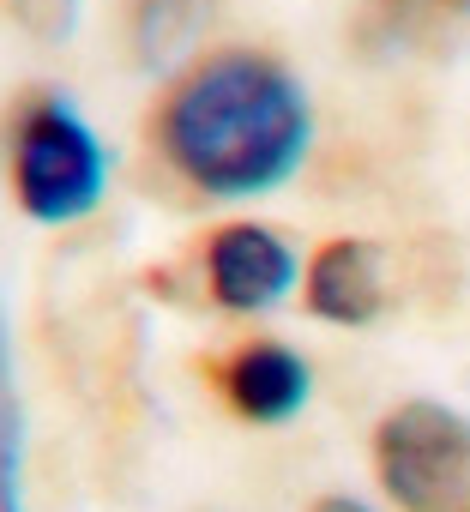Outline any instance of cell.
<instances>
[{"label": "cell", "mask_w": 470, "mask_h": 512, "mask_svg": "<svg viewBox=\"0 0 470 512\" xmlns=\"http://www.w3.org/2000/svg\"><path fill=\"white\" fill-rule=\"evenodd\" d=\"M157 157L205 199H260L296 181L314 145L308 85L266 49L193 55L157 103Z\"/></svg>", "instance_id": "6da1fadb"}, {"label": "cell", "mask_w": 470, "mask_h": 512, "mask_svg": "<svg viewBox=\"0 0 470 512\" xmlns=\"http://www.w3.org/2000/svg\"><path fill=\"white\" fill-rule=\"evenodd\" d=\"M7 175L13 199L31 223H79L109 193V145L85 121V109L61 91H31L7 127Z\"/></svg>", "instance_id": "7a4b0ae2"}, {"label": "cell", "mask_w": 470, "mask_h": 512, "mask_svg": "<svg viewBox=\"0 0 470 512\" xmlns=\"http://www.w3.org/2000/svg\"><path fill=\"white\" fill-rule=\"evenodd\" d=\"M374 476L398 512H470V416L404 398L374 428Z\"/></svg>", "instance_id": "3957f363"}, {"label": "cell", "mask_w": 470, "mask_h": 512, "mask_svg": "<svg viewBox=\"0 0 470 512\" xmlns=\"http://www.w3.org/2000/svg\"><path fill=\"white\" fill-rule=\"evenodd\" d=\"M199 266H205L211 302L229 308V314H266V308H278V302L296 290V278H302L296 247H290L272 223H254V217L217 223V229L205 235Z\"/></svg>", "instance_id": "277c9868"}, {"label": "cell", "mask_w": 470, "mask_h": 512, "mask_svg": "<svg viewBox=\"0 0 470 512\" xmlns=\"http://www.w3.org/2000/svg\"><path fill=\"white\" fill-rule=\"evenodd\" d=\"M302 302L326 326H374L386 314V253L368 235H332L302 266Z\"/></svg>", "instance_id": "5b68a950"}, {"label": "cell", "mask_w": 470, "mask_h": 512, "mask_svg": "<svg viewBox=\"0 0 470 512\" xmlns=\"http://www.w3.org/2000/svg\"><path fill=\"white\" fill-rule=\"evenodd\" d=\"M217 392H223V404L242 416V422L278 428V422L302 416V404H308V392H314V374H308V362H302L290 344L254 338V344H242V350L223 356Z\"/></svg>", "instance_id": "8992f818"}, {"label": "cell", "mask_w": 470, "mask_h": 512, "mask_svg": "<svg viewBox=\"0 0 470 512\" xmlns=\"http://www.w3.org/2000/svg\"><path fill=\"white\" fill-rule=\"evenodd\" d=\"M362 43L374 55L458 61L470 49V0H362Z\"/></svg>", "instance_id": "52a82bcc"}, {"label": "cell", "mask_w": 470, "mask_h": 512, "mask_svg": "<svg viewBox=\"0 0 470 512\" xmlns=\"http://www.w3.org/2000/svg\"><path fill=\"white\" fill-rule=\"evenodd\" d=\"M0 512H37L31 506V440H25V398H19V362L0 320Z\"/></svg>", "instance_id": "ba28073f"}, {"label": "cell", "mask_w": 470, "mask_h": 512, "mask_svg": "<svg viewBox=\"0 0 470 512\" xmlns=\"http://www.w3.org/2000/svg\"><path fill=\"white\" fill-rule=\"evenodd\" d=\"M199 25H205V0H127V43L139 67L187 61Z\"/></svg>", "instance_id": "9c48e42d"}, {"label": "cell", "mask_w": 470, "mask_h": 512, "mask_svg": "<svg viewBox=\"0 0 470 512\" xmlns=\"http://www.w3.org/2000/svg\"><path fill=\"white\" fill-rule=\"evenodd\" d=\"M7 7V19L31 37V43H67L79 31V13L85 0H0Z\"/></svg>", "instance_id": "30bf717a"}, {"label": "cell", "mask_w": 470, "mask_h": 512, "mask_svg": "<svg viewBox=\"0 0 470 512\" xmlns=\"http://www.w3.org/2000/svg\"><path fill=\"white\" fill-rule=\"evenodd\" d=\"M308 512H374L368 500H356V494H320Z\"/></svg>", "instance_id": "8fae6325"}]
</instances>
